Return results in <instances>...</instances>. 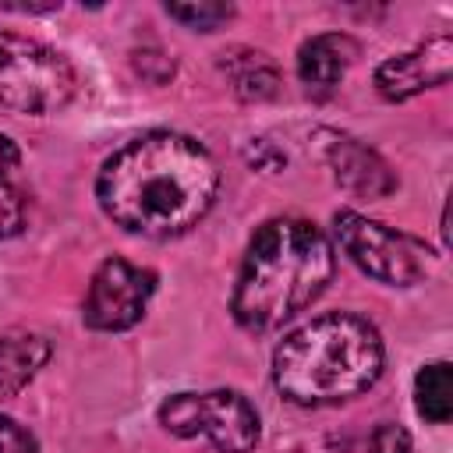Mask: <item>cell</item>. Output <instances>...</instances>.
<instances>
[{
	"instance_id": "6da1fadb",
	"label": "cell",
	"mask_w": 453,
	"mask_h": 453,
	"mask_svg": "<svg viewBox=\"0 0 453 453\" xmlns=\"http://www.w3.org/2000/svg\"><path fill=\"white\" fill-rule=\"evenodd\" d=\"M219 191L212 152L173 131H149L120 145L99 170L103 212L142 237H177L198 226Z\"/></svg>"
},
{
	"instance_id": "7a4b0ae2",
	"label": "cell",
	"mask_w": 453,
	"mask_h": 453,
	"mask_svg": "<svg viewBox=\"0 0 453 453\" xmlns=\"http://www.w3.org/2000/svg\"><path fill=\"white\" fill-rule=\"evenodd\" d=\"M333 280V248L308 219H269L248 244L230 311L251 333H273Z\"/></svg>"
},
{
	"instance_id": "3957f363",
	"label": "cell",
	"mask_w": 453,
	"mask_h": 453,
	"mask_svg": "<svg viewBox=\"0 0 453 453\" xmlns=\"http://www.w3.org/2000/svg\"><path fill=\"white\" fill-rule=\"evenodd\" d=\"M382 372V340L372 322L357 315H322L294 329L273 354L276 389L301 407L343 403Z\"/></svg>"
},
{
	"instance_id": "277c9868",
	"label": "cell",
	"mask_w": 453,
	"mask_h": 453,
	"mask_svg": "<svg viewBox=\"0 0 453 453\" xmlns=\"http://www.w3.org/2000/svg\"><path fill=\"white\" fill-rule=\"evenodd\" d=\"M71 96L74 71L57 50L0 28V103L21 113H53Z\"/></svg>"
},
{
	"instance_id": "5b68a950",
	"label": "cell",
	"mask_w": 453,
	"mask_h": 453,
	"mask_svg": "<svg viewBox=\"0 0 453 453\" xmlns=\"http://www.w3.org/2000/svg\"><path fill=\"white\" fill-rule=\"evenodd\" d=\"M159 425L180 439L205 435L219 453H251L262 435L258 411L234 389L177 393L159 407Z\"/></svg>"
},
{
	"instance_id": "8992f818",
	"label": "cell",
	"mask_w": 453,
	"mask_h": 453,
	"mask_svg": "<svg viewBox=\"0 0 453 453\" xmlns=\"http://www.w3.org/2000/svg\"><path fill=\"white\" fill-rule=\"evenodd\" d=\"M336 237L357 269H365L368 276L389 287L418 283L432 262V251L418 237L382 226L357 212H336Z\"/></svg>"
},
{
	"instance_id": "52a82bcc",
	"label": "cell",
	"mask_w": 453,
	"mask_h": 453,
	"mask_svg": "<svg viewBox=\"0 0 453 453\" xmlns=\"http://www.w3.org/2000/svg\"><path fill=\"white\" fill-rule=\"evenodd\" d=\"M152 290H156V276L149 269H138L124 258H106L88 283L81 319L85 326L103 333L127 329L145 315Z\"/></svg>"
},
{
	"instance_id": "ba28073f",
	"label": "cell",
	"mask_w": 453,
	"mask_h": 453,
	"mask_svg": "<svg viewBox=\"0 0 453 453\" xmlns=\"http://www.w3.org/2000/svg\"><path fill=\"white\" fill-rule=\"evenodd\" d=\"M449 71H453V39L449 35H432L418 50L389 57L386 64H379L375 88H379L382 99L400 103V99H411L425 88L442 85L449 78Z\"/></svg>"
},
{
	"instance_id": "9c48e42d",
	"label": "cell",
	"mask_w": 453,
	"mask_h": 453,
	"mask_svg": "<svg viewBox=\"0 0 453 453\" xmlns=\"http://www.w3.org/2000/svg\"><path fill=\"white\" fill-rule=\"evenodd\" d=\"M326 159L333 166V177L357 198H386L396 188V177L386 166V159L379 152H372L368 145H361L357 138L333 134Z\"/></svg>"
},
{
	"instance_id": "30bf717a",
	"label": "cell",
	"mask_w": 453,
	"mask_h": 453,
	"mask_svg": "<svg viewBox=\"0 0 453 453\" xmlns=\"http://www.w3.org/2000/svg\"><path fill=\"white\" fill-rule=\"evenodd\" d=\"M357 57V42L343 32H322L315 39H308L297 53V78L304 81L308 92L326 96L340 85V78L347 74V67Z\"/></svg>"
},
{
	"instance_id": "8fae6325",
	"label": "cell",
	"mask_w": 453,
	"mask_h": 453,
	"mask_svg": "<svg viewBox=\"0 0 453 453\" xmlns=\"http://www.w3.org/2000/svg\"><path fill=\"white\" fill-rule=\"evenodd\" d=\"M46 361H50V340L46 336L4 333L0 336V396H18Z\"/></svg>"
},
{
	"instance_id": "7c38bea8",
	"label": "cell",
	"mask_w": 453,
	"mask_h": 453,
	"mask_svg": "<svg viewBox=\"0 0 453 453\" xmlns=\"http://www.w3.org/2000/svg\"><path fill=\"white\" fill-rule=\"evenodd\" d=\"M223 71L230 74L234 81V92L241 99H269L276 96V85H280V71L276 64L265 57V53H255V50H237L223 60Z\"/></svg>"
},
{
	"instance_id": "4fadbf2b",
	"label": "cell",
	"mask_w": 453,
	"mask_h": 453,
	"mask_svg": "<svg viewBox=\"0 0 453 453\" xmlns=\"http://www.w3.org/2000/svg\"><path fill=\"white\" fill-rule=\"evenodd\" d=\"M418 414L432 425H446L453 418V368L446 361H432L414 379Z\"/></svg>"
},
{
	"instance_id": "5bb4252c",
	"label": "cell",
	"mask_w": 453,
	"mask_h": 453,
	"mask_svg": "<svg viewBox=\"0 0 453 453\" xmlns=\"http://www.w3.org/2000/svg\"><path fill=\"white\" fill-rule=\"evenodd\" d=\"M166 14L177 18V21H184L188 28L212 32L216 25H223L234 14V7L230 4H212V0H205V4H166Z\"/></svg>"
},
{
	"instance_id": "9a60e30c",
	"label": "cell",
	"mask_w": 453,
	"mask_h": 453,
	"mask_svg": "<svg viewBox=\"0 0 453 453\" xmlns=\"http://www.w3.org/2000/svg\"><path fill=\"white\" fill-rule=\"evenodd\" d=\"M21 223H25V202H21V195L7 180H0V237H14L21 230Z\"/></svg>"
},
{
	"instance_id": "2e32d148",
	"label": "cell",
	"mask_w": 453,
	"mask_h": 453,
	"mask_svg": "<svg viewBox=\"0 0 453 453\" xmlns=\"http://www.w3.org/2000/svg\"><path fill=\"white\" fill-rule=\"evenodd\" d=\"M372 453H414V442H411V435L400 425L382 421L372 432Z\"/></svg>"
},
{
	"instance_id": "e0dca14e",
	"label": "cell",
	"mask_w": 453,
	"mask_h": 453,
	"mask_svg": "<svg viewBox=\"0 0 453 453\" xmlns=\"http://www.w3.org/2000/svg\"><path fill=\"white\" fill-rule=\"evenodd\" d=\"M0 453H35L32 432H25L18 421L0 414Z\"/></svg>"
},
{
	"instance_id": "ac0fdd59",
	"label": "cell",
	"mask_w": 453,
	"mask_h": 453,
	"mask_svg": "<svg viewBox=\"0 0 453 453\" xmlns=\"http://www.w3.org/2000/svg\"><path fill=\"white\" fill-rule=\"evenodd\" d=\"M18 163H21V149H18V142L7 138V134H0V180H4L11 170H18Z\"/></svg>"
}]
</instances>
